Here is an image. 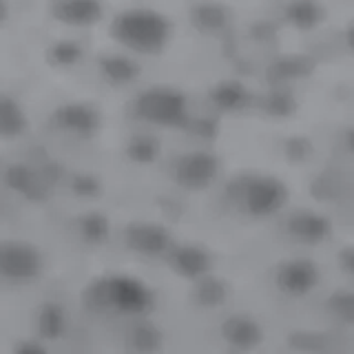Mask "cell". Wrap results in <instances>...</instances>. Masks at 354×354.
Wrapping results in <instances>:
<instances>
[{"label":"cell","mask_w":354,"mask_h":354,"mask_svg":"<svg viewBox=\"0 0 354 354\" xmlns=\"http://www.w3.org/2000/svg\"><path fill=\"white\" fill-rule=\"evenodd\" d=\"M84 306L95 315L147 317L155 308V295L142 279L131 274H106L84 290Z\"/></svg>","instance_id":"6da1fadb"},{"label":"cell","mask_w":354,"mask_h":354,"mask_svg":"<svg viewBox=\"0 0 354 354\" xmlns=\"http://www.w3.org/2000/svg\"><path fill=\"white\" fill-rule=\"evenodd\" d=\"M171 22L155 9L133 7L115 16L111 25V36L122 47L144 55L162 53L171 40Z\"/></svg>","instance_id":"7a4b0ae2"},{"label":"cell","mask_w":354,"mask_h":354,"mask_svg":"<svg viewBox=\"0 0 354 354\" xmlns=\"http://www.w3.org/2000/svg\"><path fill=\"white\" fill-rule=\"evenodd\" d=\"M230 195L241 213L250 217H270L286 206L288 186L277 177L257 175L239 180L230 188Z\"/></svg>","instance_id":"3957f363"},{"label":"cell","mask_w":354,"mask_h":354,"mask_svg":"<svg viewBox=\"0 0 354 354\" xmlns=\"http://www.w3.org/2000/svg\"><path fill=\"white\" fill-rule=\"evenodd\" d=\"M138 120L158 127H186L188 100L182 91L171 86H151L142 91L133 102Z\"/></svg>","instance_id":"277c9868"},{"label":"cell","mask_w":354,"mask_h":354,"mask_svg":"<svg viewBox=\"0 0 354 354\" xmlns=\"http://www.w3.org/2000/svg\"><path fill=\"white\" fill-rule=\"evenodd\" d=\"M44 259L38 246L20 239L0 241V277L7 281L27 283L38 279Z\"/></svg>","instance_id":"5b68a950"},{"label":"cell","mask_w":354,"mask_h":354,"mask_svg":"<svg viewBox=\"0 0 354 354\" xmlns=\"http://www.w3.org/2000/svg\"><path fill=\"white\" fill-rule=\"evenodd\" d=\"M219 175V160L208 151H191L173 162V180L186 191H206Z\"/></svg>","instance_id":"8992f818"},{"label":"cell","mask_w":354,"mask_h":354,"mask_svg":"<svg viewBox=\"0 0 354 354\" xmlns=\"http://www.w3.org/2000/svg\"><path fill=\"white\" fill-rule=\"evenodd\" d=\"M124 241L133 252L142 257H162L173 246L169 228L155 221H133L124 230Z\"/></svg>","instance_id":"52a82bcc"},{"label":"cell","mask_w":354,"mask_h":354,"mask_svg":"<svg viewBox=\"0 0 354 354\" xmlns=\"http://www.w3.org/2000/svg\"><path fill=\"white\" fill-rule=\"evenodd\" d=\"M319 279H321V272L315 266V261L301 259V257L283 261L274 274L277 288L290 297H304L308 292H313Z\"/></svg>","instance_id":"ba28073f"},{"label":"cell","mask_w":354,"mask_h":354,"mask_svg":"<svg viewBox=\"0 0 354 354\" xmlns=\"http://www.w3.org/2000/svg\"><path fill=\"white\" fill-rule=\"evenodd\" d=\"M51 122L55 129L69 133L73 138H93L100 129V113L93 104L69 102L53 111Z\"/></svg>","instance_id":"9c48e42d"},{"label":"cell","mask_w":354,"mask_h":354,"mask_svg":"<svg viewBox=\"0 0 354 354\" xmlns=\"http://www.w3.org/2000/svg\"><path fill=\"white\" fill-rule=\"evenodd\" d=\"M169 257L171 268L184 277V279H199L210 272V266H213V257L210 252L202 246H195V243H182V246H171V250L166 252Z\"/></svg>","instance_id":"30bf717a"},{"label":"cell","mask_w":354,"mask_h":354,"mask_svg":"<svg viewBox=\"0 0 354 354\" xmlns=\"http://www.w3.org/2000/svg\"><path fill=\"white\" fill-rule=\"evenodd\" d=\"M288 235L299 243H308V246H315L330 237L332 224L330 219L315 213V210H299V213L288 217Z\"/></svg>","instance_id":"8fae6325"},{"label":"cell","mask_w":354,"mask_h":354,"mask_svg":"<svg viewBox=\"0 0 354 354\" xmlns=\"http://www.w3.org/2000/svg\"><path fill=\"white\" fill-rule=\"evenodd\" d=\"M221 337L230 348L239 352H250L259 348V343L263 341V330L248 315H232L221 324Z\"/></svg>","instance_id":"7c38bea8"},{"label":"cell","mask_w":354,"mask_h":354,"mask_svg":"<svg viewBox=\"0 0 354 354\" xmlns=\"http://www.w3.org/2000/svg\"><path fill=\"white\" fill-rule=\"evenodd\" d=\"M5 184L11 191L31 199V202H40V199L47 197V191H49L47 177L38 171H33L27 164H11L5 171Z\"/></svg>","instance_id":"4fadbf2b"},{"label":"cell","mask_w":354,"mask_h":354,"mask_svg":"<svg viewBox=\"0 0 354 354\" xmlns=\"http://www.w3.org/2000/svg\"><path fill=\"white\" fill-rule=\"evenodd\" d=\"M55 20L71 27H88L102 18L104 7L100 0H53Z\"/></svg>","instance_id":"5bb4252c"},{"label":"cell","mask_w":354,"mask_h":354,"mask_svg":"<svg viewBox=\"0 0 354 354\" xmlns=\"http://www.w3.org/2000/svg\"><path fill=\"white\" fill-rule=\"evenodd\" d=\"M36 330H38V337L44 341L60 339L66 330V315H64L62 306L53 304V301L40 306L38 315H36Z\"/></svg>","instance_id":"9a60e30c"},{"label":"cell","mask_w":354,"mask_h":354,"mask_svg":"<svg viewBox=\"0 0 354 354\" xmlns=\"http://www.w3.org/2000/svg\"><path fill=\"white\" fill-rule=\"evenodd\" d=\"M27 131V115L14 97L0 95V138H18Z\"/></svg>","instance_id":"2e32d148"},{"label":"cell","mask_w":354,"mask_h":354,"mask_svg":"<svg viewBox=\"0 0 354 354\" xmlns=\"http://www.w3.org/2000/svg\"><path fill=\"white\" fill-rule=\"evenodd\" d=\"M100 71L111 84H129L138 77L140 66L129 55H104L100 58Z\"/></svg>","instance_id":"e0dca14e"},{"label":"cell","mask_w":354,"mask_h":354,"mask_svg":"<svg viewBox=\"0 0 354 354\" xmlns=\"http://www.w3.org/2000/svg\"><path fill=\"white\" fill-rule=\"evenodd\" d=\"M210 100L221 109V111H239L248 104V88L237 80H224L219 82L213 91H210Z\"/></svg>","instance_id":"ac0fdd59"},{"label":"cell","mask_w":354,"mask_h":354,"mask_svg":"<svg viewBox=\"0 0 354 354\" xmlns=\"http://www.w3.org/2000/svg\"><path fill=\"white\" fill-rule=\"evenodd\" d=\"M129 341L136 352H155L162 348V332L147 321V317H138L129 332Z\"/></svg>","instance_id":"d6986e66"},{"label":"cell","mask_w":354,"mask_h":354,"mask_svg":"<svg viewBox=\"0 0 354 354\" xmlns=\"http://www.w3.org/2000/svg\"><path fill=\"white\" fill-rule=\"evenodd\" d=\"M228 297V286L217 279V277L213 274H204L199 277V279H195V299L197 304H202L206 308H217L226 301Z\"/></svg>","instance_id":"ffe728a7"},{"label":"cell","mask_w":354,"mask_h":354,"mask_svg":"<svg viewBox=\"0 0 354 354\" xmlns=\"http://www.w3.org/2000/svg\"><path fill=\"white\" fill-rule=\"evenodd\" d=\"M288 20L299 29H313L317 27L321 18H324V9L317 0H292L288 5Z\"/></svg>","instance_id":"44dd1931"},{"label":"cell","mask_w":354,"mask_h":354,"mask_svg":"<svg viewBox=\"0 0 354 354\" xmlns=\"http://www.w3.org/2000/svg\"><path fill=\"white\" fill-rule=\"evenodd\" d=\"M109 219L102 213H86L77 221V230L86 243H102L109 237Z\"/></svg>","instance_id":"7402d4cb"},{"label":"cell","mask_w":354,"mask_h":354,"mask_svg":"<svg viewBox=\"0 0 354 354\" xmlns=\"http://www.w3.org/2000/svg\"><path fill=\"white\" fill-rule=\"evenodd\" d=\"M160 144L155 138H149V136H138V138H133L129 142V147H127V153H129V158L133 162H138V164H151L155 162V158L160 155Z\"/></svg>","instance_id":"603a6c76"},{"label":"cell","mask_w":354,"mask_h":354,"mask_svg":"<svg viewBox=\"0 0 354 354\" xmlns=\"http://www.w3.org/2000/svg\"><path fill=\"white\" fill-rule=\"evenodd\" d=\"M193 25L202 31H217L226 25V11L217 5H202L193 11Z\"/></svg>","instance_id":"cb8c5ba5"},{"label":"cell","mask_w":354,"mask_h":354,"mask_svg":"<svg viewBox=\"0 0 354 354\" xmlns=\"http://www.w3.org/2000/svg\"><path fill=\"white\" fill-rule=\"evenodd\" d=\"M80 58H82V49L77 47L75 42H69V40L55 42L49 49V60L55 66H73Z\"/></svg>","instance_id":"d4e9b609"},{"label":"cell","mask_w":354,"mask_h":354,"mask_svg":"<svg viewBox=\"0 0 354 354\" xmlns=\"http://www.w3.org/2000/svg\"><path fill=\"white\" fill-rule=\"evenodd\" d=\"M330 313L335 315L337 319L346 321V324H352L354 319V297L350 292H337L330 297Z\"/></svg>","instance_id":"484cf974"},{"label":"cell","mask_w":354,"mask_h":354,"mask_svg":"<svg viewBox=\"0 0 354 354\" xmlns=\"http://www.w3.org/2000/svg\"><path fill=\"white\" fill-rule=\"evenodd\" d=\"M71 188L80 195V197H95L100 193V182L93 175H75Z\"/></svg>","instance_id":"4316f807"},{"label":"cell","mask_w":354,"mask_h":354,"mask_svg":"<svg viewBox=\"0 0 354 354\" xmlns=\"http://www.w3.org/2000/svg\"><path fill=\"white\" fill-rule=\"evenodd\" d=\"M16 352H20V354H42L44 346L38 341H27V343H18Z\"/></svg>","instance_id":"83f0119b"},{"label":"cell","mask_w":354,"mask_h":354,"mask_svg":"<svg viewBox=\"0 0 354 354\" xmlns=\"http://www.w3.org/2000/svg\"><path fill=\"white\" fill-rule=\"evenodd\" d=\"M5 16H7V5H5V0H0V22L5 20Z\"/></svg>","instance_id":"f1b7e54d"}]
</instances>
